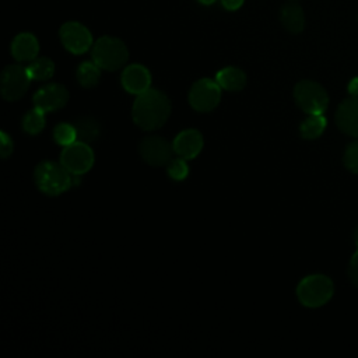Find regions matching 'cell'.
I'll use <instances>...</instances> for the list:
<instances>
[{
	"instance_id": "obj_22",
	"label": "cell",
	"mask_w": 358,
	"mask_h": 358,
	"mask_svg": "<svg viewBox=\"0 0 358 358\" xmlns=\"http://www.w3.org/2000/svg\"><path fill=\"white\" fill-rule=\"evenodd\" d=\"M45 123H46V119H45V112L35 108L31 109L29 112L25 113V116L22 117V129L25 133L31 134V136H35L38 133H41L45 127Z\"/></svg>"
},
{
	"instance_id": "obj_9",
	"label": "cell",
	"mask_w": 358,
	"mask_h": 358,
	"mask_svg": "<svg viewBox=\"0 0 358 358\" xmlns=\"http://www.w3.org/2000/svg\"><path fill=\"white\" fill-rule=\"evenodd\" d=\"M59 36L63 46L74 55L85 53L92 46V35L90 29L77 21L64 22L60 27Z\"/></svg>"
},
{
	"instance_id": "obj_5",
	"label": "cell",
	"mask_w": 358,
	"mask_h": 358,
	"mask_svg": "<svg viewBox=\"0 0 358 358\" xmlns=\"http://www.w3.org/2000/svg\"><path fill=\"white\" fill-rule=\"evenodd\" d=\"M294 99L308 115H323L329 105L326 90L312 80H302L294 87Z\"/></svg>"
},
{
	"instance_id": "obj_25",
	"label": "cell",
	"mask_w": 358,
	"mask_h": 358,
	"mask_svg": "<svg viewBox=\"0 0 358 358\" xmlns=\"http://www.w3.org/2000/svg\"><path fill=\"white\" fill-rule=\"evenodd\" d=\"M343 164L350 172L358 173V140L347 145L343 155Z\"/></svg>"
},
{
	"instance_id": "obj_23",
	"label": "cell",
	"mask_w": 358,
	"mask_h": 358,
	"mask_svg": "<svg viewBox=\"0 0 358 358\" xmlns=\"http://www.w3.org/2000/svg\"><path fill=\"white\" fill-rule=\"evenodd\" d=\"M53 140L59 144V145H69L74 141H77V131L74 124L70 123H59L55 129H53Z\"/></svg>"
},
{
	"instance_id": "obj_16",
	"label": "cell",
	"mask_w": 358,
	"mask_h": 358,
	"mask_svg": "<svg viewBox=\"0 0 358 358\" xmlns=\"http://www.w3.org/2000/svg\"><path fill=\"white\" fill-rule=\"evenodd\" d=\"M215 81L225 91H241L246 85V73L239 67L228 66L215 74Z\"/></svg>"
},
{
	"instance_id": "obj_24",
	"label": "cell",
	"mask_w": 358,
	"mask_h": 358,
	"mask_svg": "<svg viewBox=\"0 0 358 358\" xmlns=\"http://www.w3.org/2000/svg\"><path fill=\"white\" fill-rule=\"evenodd\" d=\"M166 172L169 175L171 179L179 182V180H183L187 175H189V166L186 164V159L179 157V158H175V159H171L168 162V168H166Z\"/></svg>"
},
{
	"instance_id": "obj_3",
	"label": "cell",
	"mask_w": 358,
	"mask_h": 358,
	"mask_svg": "<svg viewBox=\"0 0 358 358\" xmlns=\"http://www.w3.org/2000/svg\"><path fill=\"white\" fill-rule=\"evenodd\" d=\"M334 292L333 281L323 274H310L296 287L298 301L306 308H319L327 303Z\"/></svg>"
},
{
	"instance_id": "obj_15",
	"label": "cell",
	"mask_w": 358,
	"mask_h": 358,
	"mask_svg": "<svg viewBox=\"0 0 358 358\" xmlns=\"http://www.w3.org/2000/svg\"><path fill=\"white\" fill-rule=\"evenodd\" d=\"M39 52V43L35 35L29 32L18 34L11 42V55L17 62H32Z\"/></svg>"
},
{
	"instance_id": "obj_26",
	"label": "cell",
	"mask_w": 358,
	"mask_h": 358,
	"mask_svg": "<svg viewBox=\"0 0 358 358\" xmlns=\"http://www.w3.org/2000/svg\"><path fill=\"white\" fill-rule=\"evenodd\" d=\"M0 154H1V158L6 159L8 158L13 151H14V141L13 138L6 133V131H0Z\"/></svg>"
},
{
	"instance_id": "obj_12",
	"label": "cell",
	"mask_w": 358,
	"mask_h": 358,
	"mask_svg": "<svg viewBox=\"0 0 358 358\" xmlns=\"http://www.w3.org/2000/svg\"><path fill=\"white\" fill-rule=\"evenodd\" d=\"M120 83L129 94L138 95L151 88V74L143 64H129L122 73Z\"/></svg>"
},
{
	"instance_id": "obj_1",
	"label": "cell",
	"mask_w": 358,
	"mask_h": 358,
	"mask_svg": "<svg viewBox=\"0 0 358 358\" xmlns=\"http://www.w3.org/2000/svg\"><path fill=\"white\" fill-rule=\"evenodd\" d=\"M171 109V101L162 91L148 88L137 95L131 108V117L140 129L151 131L165 124Z\"/></svg>"
},
{
	"instance_id": "obj_30",
	"label": "cell",
	"mask_w": 358,
	"mask_h": 358,
	"mask_svg": "<svg viewBox=\"0 0 358 358\" xmlns=\"http://www.w3.org/2000/svg\"><path fill=\"white\" fill-rule=\"evenodd\" d=\"M215 0H199V3H201V4H204V6H210V4H213Z\"/></svg>"
},
{
	"instance_id": "obj_21",
	"label": "cell",
	"mask_w": 358,
	"mask_h": 358,
	"mask_svg": "<svg viewBox=\"0 0 358 358\" xmlns=\"http://www.w3.org/2000/svg\"><path fill=\"white\" fill-rule=\"evenodd\" d=\"M27 70L32 80H36V81L49 80L55 73V63L52 59L45 56L36 57L32 62H29V64L27 66Z\"/></svg>"
},
{
	"instance_id": "obj_17",
	"label": "cell",
	"mask_w": 358,
	"mask_h": 358,
	"mask_svg": "<svg viewBox=\"0 0 358 358\" xmlns=\"http://www.w3.org/2000/svg\"><path fill=\"white\" fill-rule=\"evenodd\" d=\"M280 21L288 32L299 34L305 27L303 10L296 3H288L280 11Z\"/></svg>"
},
{
	"instance_id": "obj_6",
	"label": "cell",
	"mask_w": 358,
	"mask_h": 358,
	"mask_svg": "<svg viewBox=\"0 0 358 358\" xmlns=\"http://www.w3.org/2000/svg\"><path fill=\"white\" fill-rule=\"evenodd\" d=\"M31 81L32 78L29 77L27 67L20 64H10L4 67L0 78L1 96L10 102L20 99L29 88Z\"/></svg>"
},
{
	"instance_id": "obj_18",
	"label": "cell",
	"mask_w": 358,
	"mask_h": 358,
	"mask_svg": "<svg viewBox=\"0 0 358 358\" xmlns=\"http://www.w3.org/2000/svg\"><path fill=\"white\" fill-rule=\"evenodd\" d=\"M74 127L77 131V140L87 143V144L96 140L101 133L99 123L94 117H90V116L77 119L74 122Z\"/></svg>"
},
{
	"instance_id": "obj_27",
	"label": "cell",
	"mask_w": 358,
	"mask_h": 358,
	"mask_svg": "<svg viewBox=\"0 0 358 358\" xmlns=\"http://www.w3.org/2000/svg\"><path fill=\"white\" fill-rule=\"evenodd\" d=\"M348 277L351 282L358 287V250L352 255L350 264H348Z\"/></svg>"
},
{
	"instance_id": "obj_8",
	"label": "cell",
	"mask_w": 358,
	"mask_h": 358,
	"mask_svg": "<svg viewBox=\"0 0 358 358\" xmlns=\"http://www.w3.org/2000/svg\"><path fill=\"white\" fill-rule=\"evenodd\" d=\"M221 87L211 78H200L190 87L189 103L197 112H210L221 101Z\"/></svg>"
},
{
	"instance_id": "obj_13",
	"label": "cell",
	"mask_w": 358,
	"mask_h": 358,
	"mask_svg": "<svg viewBox=\"0 0 358 358\" xmlns=\"http://www.w3.org/2000/svg\"><path fill=\"white\" fill-rule=\"evenodd\" d=\"M203 136L196 129H185L172 141L173 152L185 159H193L203 150Z\"/></svg>"
},
{
	"instance_id": "obj_20",
	"label": "cell",
	"mask_w": 358,
	"mask_h": 358,
	"mask_svg": "<svg viewBox=\"0 0 358 358\" xmlns=\"http://www.w3.org/2000/svg\"><path fill=\"white\" fill-rule=\"evenodd\" d=\"M326 129V117L323 115H309L299 124V134L305 140H315L322 136Z\"/></svg>"
},
{
	"instance_id": "obj_19",
	"label": "cell",
	"mask_w": 358,
	"mask_h": 358,
	"mask_svg": "<svg viewBox=\"0 0 358 358\" xmlns=\"http://www.w3.org/2000/svg\"><path fill=\"white\" fill-rule=\"evenodd\" d=\"M101 67L92 60V62H83L76 71L77 81L84 88H92L98 84L101 78Z\"/></svg>"
},
{
	"instance_id": "obj_7",
	"label": "cell",
	"mask_w": 358,
	"mask_h": 358,
	"mask_svg": "<svg viewBox=\"0 0 358 358\" xmlns=\"http://www.w3.org/2000/svg\"><path fill=\"white\" fill-rule=\"evenodd\" d=\"M95 157L92 148L83 141H74L66 147L60 154V164L71 175H83L88 172L94 165Z\"/></svg>"
},
{
	"instance_id": "obj_11",
	"label": "cell",
	"mask_w": 358,
	"mask_h": 358,
	"mask_svg": "<svg viewBox=\"0 0 358 358\" xmlns=\"http://www.w3.org/2000/svg\"><path fill=\"white\" fill-rule=\"evenodd\" d=\"M34 106L45 113L63 108L69 101V91L59 83H50L41 87L32 96Z\"/></svg>"
},
{
	"instance_id": "obj_10",
	"label": "cell",
	"mask_w": 358,
	"mask_h": 358,
	"mask_svg": "<svg viewBox=\"0 0 358 358\" xmlns=\"http://www.w3.org/2000/svg\"><path fill=\"white\" fill-rule=\"evenodd\" d=\"M140 157L151 166L166 165L172 159V144L159 136H147L138 145Z\"/></svg>"
},
{
	"instance_id": "obj_2",
	"label": "cell",
	"mask_w": 358,
	"mask_h": 358,
	"mask_svg": "<svg viewBox=\"0 0 358 358\" xmlns=\"http://www.w3.org/2000/svg\"><path fill=\"white\" fill-rule=\"evenodd\" d=\"M34 182L43 194L59 196L71 187L73 178L60 162L42 161L34 171Z\"/></svg>"
},
{
	"instance_id": "obj_29",
	"label": "cell",
	"mask_w": 358,
	"mask_h": 358,
	"mask_svg": "<svg viewBox=\"0 0 358 358\" xmlns=\"http://www.w3.org/2000/svg\"><path fill=\"white\" fill-rule=\"evenodd\" d=\"M347 90H348V94H350L351 96L358 98V77H354V78L348 83Z\"/></svg>"
},
{
	"instance_id": "obj_14",
	"label": "cell",
	"mask_w": 358,
	"mask_h": 358,
	"mask_svg": "<svg viewBox=\"0 0 358 358\" xmlns=\"http://www.w3.org/2000/svg\"><path fill=\"white\" fill-rule=\"evenodd\" d=\"M334 120L343 133L358 137V98L350 96L343 101L337 106Z\"/></svg>"
},
{
	"instance_id": "obj_4",
	"label": "cell",
	"mask_w": 358,
	"mask_h": 358,
	"mask_svg": "<svg viewBox=\"0 0 358 358\" xmlns=\"http://www.w3.org/2000/svg\"><path fill=\"white\" fill-rule=\"evenodd\" d=\"M91 56L102 70L115 71L127 62L129 50L119 38L102 36L92 45Z\"/></svg>"
},
{
	"instance_id": "obj_28",
	"label": "cell",
	"mask_w": 358,
	"mask_h": 358,
	"mask_svg": "<svg viewBox=\"0 0 358 358\" xmlns=\"http://www.w3.org/2000/svg\"><path fill=\"white\" fill-rule=\"evenodd\" d=\"M222 6L227 8V10H238L242 4H243V0H221Z\"/></svg>"
},
{
	"instance_id": "obj_31",
	"label": "cell",
	"mask_w": 358,
	"mask_h": 358,
	"mask_svg": "<svg viewBox=\"0 0 358 358\" xmlns=\"http://www.w3.org/2000/svg\"><path fill=\"white\" fill-rule=\"evenodd\" d=\"M354 242H355V245L358 246V227L355 228V232H354Z\"/></svg>"
}]
</instances>
